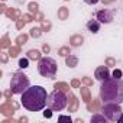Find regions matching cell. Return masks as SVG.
Here are the masks:
<instances>
[{"label": "cell", "mask_w": 123, "mask_h": 123, "mask_svg": "<svg viewBox=\"0 0 123 123\" xmlns=\"http://www.w3.org/2000/svg\"><path fill=\"white\" fill-rule=\"evenodd\" d=\"M98 2H100V0H84V3H87V5H91V6H93V5H97Z\"/></svg>", "instance_id": "cell-23"}, {"label": "cell", "mask_w": 123, "mask_h": 123, "mask_svg": "<svg viewBox=\"0 0 123 123\" xmlns=\"http://www.w3.org/2000/svg\"><path fill=\"white\" fill-rule=\"evenodd\" d=\"M58 18H59L61 20H65V19L68 18V10H67V7H61V9L58 10Z\"/></svg>", "instance_id": "cell-13"}, {"label": "cell", "mask_w": 123, "mask_h": 123, "mask_svg": "<svg viewBox=\"0 0 123 123\" xmlns=\"http://www.w3.org/2000/svg\"><path fill=\"white\" fill-rule=\"evenodd\" d=\"M96 19L100 22V23H110L113 20V15L109 9H101L96 13Z\"/></svg>", "instance_id": "cell-7"}, {"label": "cell", "mask_w": 123, "mask_h": 123, "mask_svg": "<svg viewBox=\"0 0 123 123\" xmlns=\"http://www.w3.org/2000/svg\"><path fill=\"white\" fill-rule=\"evenodd\" d=\"M83 81H84L86 84H88V86L91 84V80H90V78H87V77H84V78H83Z\"/></svg>", "instance_id": "cell-29"}, {"label": "cell", "mask_w": 123, "mask_h": 123, "mask_svg": "<svg viewBox=\"0 0 123 123\" xmlns=\"http://www.w3.org/2000/svg\"><path fill=\"white\" fill-rule=\"evenodd\" d=\"M100 98L103 103H123V80L107 78L101 83Z\"/></svg>", "instance_id": "cell-2"}, {"label": "cell", "mask_w": 123, "mask_h": 123, "mask_svg": "<svg viewBox=\"0 0 123 123\" xmlns=\"http://www.w3.org/2000/svg\"><path fill=\"white\" fill-rule=\"evenodd\" d=\"M42 26H43V29H46V31L51 28V25H49V23H46V22H43V23H42Z\"/></svg>", "instance_id": "cell-28"}, {"label": "cell", "mask_w": 123, "mask_h": 123, "mask_svg": "<svg viewBox=\"0 0 123 123\" xmlns=\"http://www.w3.org/2000/svg\"><path fill=\"white\" fill-rule=\"evenodd\" d=\"M42 49H43V52H49V46H48V45H43Z\"/></svg>", "instance_id": "cell-30"}, {"label": "cell", "mask_w": 123, "mask_h": 123, "mask_svg": "<svg viewBox=\"0 0 123 123\" xmlns=\"http://www.w3.org/2000/svg\"><path fill=\"white\" fill-rule=\"evenodd\" d=\"M29 87V78L23 73H15L10 81V90L15 94H22L26 88Z\"/></svg>", "instance_id": "cell-5"}, {"label": "cell", "mask_w": 123, "mask_h": 123, "mask_svg": "<svg viewBox=\"0 0 123 123\" xmlns=\"http://www.w3.org/2000/svg\"><path fill=\"white\" fill-rule=\"evenodd\" d=\"M110 2H113V0H103V3H106V5H107V3H110Z\"/></svg>", "instance_id": "cell-33"}, {"label": "cell", "mask_w": 123, "mask_h": 123, "mask_svg": "<svg viewBox=\"0 0 123 123\" xmlns=\"http://www.w3.org/2000/svg\"><path fill=\"white\" fill-rule=\"evenodd\" d=\"M67 103H68V97L64 94V91L61 90H55L52 91L49 96H48V101H46V106L49 109H52L54 111H61L67 107Z\"/></svg>", "instance_id": "cell-3"}, {"label": "cell", "mask_w": 123, "mask_h": 123, "mask_svg": "<svg viewBox=\"0 0 123 123\" xmlns=\"http://www.w3.org/2000/svg\"><path fill=\"white\" fill-rule=\"evenodd\" d=\"M28 58L29 59H41L42 56H41V51H38V49H31L29 52H28Z\"/></svg>", "instance_id": "cell-12"}, {"label": "cell", "mask_w": 123, "mask_h": 123, "mask_svg": "<svg viewBox=\"0 0 123 123\" xmlns=\"http://www.w3.org/2000/svg\"><path fill=\"white\" fill-rule=\"evenodd\" d=\"M81 93H83V96H84V98H86L84 101H88V91H87L86 88H83V90H81Z\"/></svg>", "instance_id": "cell-24"}, {"label": "cell", "mask_w": 123, "mask_h": 123, "mask_svg": "<svg viewBox=\"0 0 123 123\" xmlns=\"http://www.w3.org/2000/svg\"><path fill=\"white\" fill-rule=\"evenodd\" d=\"M58 120H59V122H71V117H70V116H59Z\"/></svg>", "instance_id": "cell-19"}, {"label": "cell", "mask_w": 123, "mask_h": 123, "mask_svg": "<svg viewBox=\"0 0 123 123\" xmlns=\"http://www.w3.org/2000/svg\"><path fill=\"white\" fill-rule=\"evenodd\" d=\"M26 39H28V36H26V35H20V36L18 38V43H19V45H22V43H25V42H26Z\"/></svg>", "instance_id": "cell-18"}, {"label": "cell", "mask_w": 123, "mask_h": 123, "mask_svg": "<svg viewBox=\"0 0 123 123\" xmlns=\"http://www.w3.org/2000/svg\"><path fill=\"white\" fill-rule=\"evenodd\" d=\"M18 51H19L18 48H12V49H10V55H12V56H16V55H18Z\"/></svg>", "instance_id": "cell-25"}, {"label": "cell", "mask_w": 123, "mask_h": 123, "mask_svg": "<svg viewBox=\"0 0 123 123\" xmlns=\"http://www.w3.org/2000/svg\"><path fill=\"white\" fill-rule=\"evenodd\" d=\"M107 64H109V65H114V64H116V61H114L113 58H107Z\"/></svg>", "instance_id": "cell-27"}, {"label": "cell", "mask_w": 123, "mask_h": 123, "mask_svg": "<svg viewBox=\"0 0 123 123\" xmlns=\"http://www.w3.org/2000/svg\"><path fill=\"white\" fill-rule=\"evenodd\" d=\"M87 29L91 32V33H97L100 31V22L97 19H91L87 22Z\"/></svg>", "instance_id": "cell-9"}, {"label": "cell", "mask_w": 123, "mask_h": 123, "mask_svg": "<svg viewBox=\"0 0 123 123\" xmlns=\"http://www.w3.org/2000/svg\"><path fill=\"white\" fill-rule=\"evenodd\" d=\"M83 41H84V38H83L81 35H74V36H71L70 43H71L73 46H80V45L83 43Z\"/></svg>", "instance_id": "cell-11"}, {"label": "cell", "mask_w": 123, "mask_h": 123, "mask_svg": "<svg viewBox=\"0 0 123 123\" xmlns=\"http://www.w3.org/2000/svg\"><path fill=\"white\" fill-rule=\"evenodd\" d=\"M113 77L114 78H122V71L120 70H114L113 71Z\"/></svg>", "instance_id": "cell-20"}, {"label": "cell", "mask_w": 123, "mask_h": 123, "mask_svg": "<svg viewBox=\"0 0 123 123\" xmlns=\"http://www.w3.org/2000/svg\"><path fill=\"white\" fill-rule=\"evenodd\" d=\"M29 10H31V12H36V10H38V5H36V3H31V5H29Z\"/></svg>", "instance_id": "cell-22"}, {"label": "cell", "mask_w": 123, "mask_h": 123, "mask_svg": "<svg viewBox=\"0 0 123 123\" xmlns=\"http://www.w3.org/2000/svg\"><path fill=\"white\" fill-rule=\"evenodd\" d=\"M48 96L49 94H46V90L42 86H32L22 93L20 103L29 111H41L46 106Z\"/></svg>", "instance_id": "cell-1"}, {"label": "cell", "mask_w": 123, "mask_h": 123, "mask_svg": "<svg viewBox=\"0 0 123 123\" xmlns=\"http://www.w3.org/2000/svg\"><path fill=\"white\" fill-rule=\"evenodd\" d=\"M65 64H67V67L74 68V67H77V65H78V58H77V56H74V55H68V56L65 58Z\"/></svg>", "instance_id": "cell-10"}, {"label": "cell", "mask_w": 123, "mask_h": 123, "mask_svg": "<svg viewBox=\"0 0 123 123\" xmlns=\"http://www.w3.org/2000/svg\"><path fill=\"white\" fill-rule=\"evenodd\" d=\"M94 77H96V80H98V81H104V80L110 78V71H109L107 67H98V68L96 70V73H94Z\"/></svg>", "instance_id": "cell-8"}, {"label": "cell", "mask_w": 123, "mask_h": 123, "mask_svg": "<svg viewBox=\"0 0 123 123\" xmlns=\"http://www.w3.org/2000/svg\"><path fill=\"white\" fill-rule=\"evenodd\" d=\"M56 61L54 58H49V56H43L39 59L38 62V71L42 77L45 78H54L56 75Z\"/></svg>", "instance_id": "cell-4"}, {"label": "cell", "mask_w": 123, "mask_h": 123, "mask_svg": "<svg viewBox=\"0 0 123 123\" xmlns=\"http://www.w3.org/2000/svg\"><path fill=\"white\" fill-rule=\"evenodd\" d=\"M73 86H74V87H78V86H80V81H78V80H74V81H73Z\"/></svg>", "instance_id": "cell-31"}, {"label": "cell", "mask_w": 123, "mask_h": 123, "mask_svg": "<svg viewBox=\"0 0 123 123\" xmlns=\"http://www.w3.org/2000/svg\"><path fill=\"white\" fill-rule=\"evenodd\" d=\"M117 122H119V123H123V113L120 114V117H119V120H117Z\"/></svg>", "instance_id": "cell-32"}, {"label": "cell", "mask_w": 123, "mask_h": 123, "mask_svg": "<svg viewBox=\"0 0 123 123\" xmlns=\"http://www.w3.org/2000/svg\"><path fill=\"white\" fill-rule=\"evenodd\" d=\"M91 122H93V123H94V122H103V123H106V122H107V117H106L104 114H103V116H101V114H94V116H91Z\"/></svg>", "instance_id": "cell-14"}, {"label": "cell", "mask_w": 123, "mask_h": 123, "mask_svg": "<svg viewBox=\"0 0 123 123\" xmlns=\"http://www.w3.org/2000/svg\"><path fill=\"white\" fill-rule=\"evenodd\" d=\"M58 87H61L62 90H68V88H70V87H68L67 84H62V83H59V84L56 83V84H55V88H58Z\"/></svg>", "instance_id": "cell-21"}, {"label": "cell", "mask_w": 123, "mask_h": 123, "mask_svg": "<svg viewBox=\"0 0 123 123\" xmlns=\"http://www.w3.org/2000/svg\"><path fill=\"white\" fill-rule=\"evenodd\" d=\"M19 67H20V68H28V67H29V58H22V59H19Z\"/></svg>", "instance_id": "cell-15"}, {"label": "cell", "mask_w": 123, "mask_h": 123, "mask_svg": "<svg viewBox=\"0 0 123 123\" xmlns=\"http://www.w3.org/2000/svg\"><path fill=\"white\" fill-rule=\"evenodd\" d=\"M122 107L119 103H104L103 107V114L107 117V120L110 122H117L120 114H122Z\"/></svg>", "instance_id": "cell-6"}, {"label": "cell", "mask_w": 123, "mask_h": 123, "mask_svg": "<svg viewBox=\"0 0 123 123\" xmlns=\"http://www.w3.org/2000/svg\"><path fill=\"white\" fill-rule=\"evenodd\" d=\"M51 111H54V110H52V109H49V110L43 111V116H45V117H51V116H52V113H51Z\"/></svg>", "instance_id": "cell-26"}, {"label": "cell", "mask_w": 123, "mask_h": 123, "mask_svg": "<svg viewBox=\"0 0 123 123\" xmlns=\"http://www.w3.org/2000/svg\"><path fill=\"white\" fill-rule=\"evenodd\" d=\"M31 35H32L33 38H38V36L41 35V29H38V28H32V29H31Z\"/></svg>", "instance_id": "cell-17"}, {"label": "cell", "mask_w": 123, "mask_h": 123, "mask_svg": "<svg viewBox=\"0 0 123 123\" xmlns=\"http://www.w3.org/2000/svg\"><path fill=\"white\" fill-rule=\"evenodd\" d=\"M58 54L61 55V56H68L70 55V48H67V46H62L59 51H58Z\"/></svg>", "instance_id": "cell-16"}]
</instances>
